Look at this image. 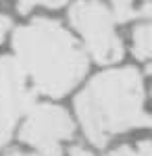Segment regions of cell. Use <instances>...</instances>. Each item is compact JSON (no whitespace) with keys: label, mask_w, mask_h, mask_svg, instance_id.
<instances>
[{"label":"cell","mask_w":152,"mask_h":156,"mask_svg":"<svg viewBox=\"0 0 152 156\" xmlns=\"http://www.w3.org/2000/svg\"><path fill=\"white\" fill-rule=\"evenodd\" d=\"M113 2V19L119 23H127L131 19L150 17V0H110Z\"/></svg>","instance_id":"cell-6"},{"label":"cell","mask_w":152,"mask_h":156,"mask_svg":"<svg viewBox=\"0 0 152 156\" xmlns=\"http://www.w3.org/2000/svg\"><path fill=\"white\" fill-rule=\"evenodd\" d=\"M13 48L34 90L50 98L67 96L88 73V56L79 42L52 19H34L15 29Z\"/></svg>","instance_id":"cell-1"},{"label":"cell","mask_w":152,"mask_h":156,"mask_svg":"<svg viewBox=\"0 0 152 156\" xmlns=\"http://www.w3.org/2000/svg\"><path fill=\"white\" fill-rule=\"evenodd\" d=\"M106 156H152V146L150 140H142L138 146H119Z\"/></svg>","instance_id":"cell-8"},{"label":"cell","mask_w":152,"mask_h":156,"mask_svg":"<svg viewBox=\"0 0 152 156\" xmlns=\"http://www.w3.org/2000/svg\"><path fill=\"white\" fill-rule=\"evenodd\" d=\"M65 2L67 0H19V12L27 15L35 4H42V6H48V9H59Z\"/></svg>","instance_id":"cell-9"},{"label":"cell","mask_w":152,"mask_h":156,"mask_svg":"<svg viewBox=\"0 0 152 156\" xmlns=\"http://www.w3.org/2000/svg\"><path fill=\"white\" fill-rule=\"evenodd\" d=\"M73 133L75 123L65 108L54 104H34L19 131V140L35 148L40 156H63L60 142L71 140Z\"/></svg>","instance_id":"cell-4"},{"label":"cell","mask_w":152,"mask_h":156,"mask_svg":"<svg viewBox=\"0 0 152 156\" xmlns=\"http://www.w3.org/2000/svg\"><path fill=\"white\" fill-rule=\"evenodd\" d=\"M6 156H40V154H31V152H21V150H11Z\"/></svg>","instance_id":"cell-12"},{"label":"cell","mask_w":152,"mask_h":156,"mask_svg":"<svg viewBox=\"0 0 152 156\" xmlns=\"http://www.w3.org/2000/svg\"><path fill=\"white\" fill-rule=\"evenodd\" d=\"M69 156H94L90 150H85V148H81V146H73L69 150Z\"/></svg>","instance_id":"cell-11"},{"label":"cell","mask_w":152,"mask_h":156,"mask_svg":"<svg viewBox=\"0 0 152 156\" xmlns=\"http://www.w3.org/2000/svg\"><path fill=\"white\" fill-rule=\"evenodd\" d=\"M152 27L150 23H142L133 29V54L138 60H148L152 50Z\"/></svg>","instance_id":"cell-7"},{"label":"cell","mask_w":152,"mask_h":156,"mask_svg":"<svg viewBox=\"0 0 152 156\" xmlns=\"http://www.w3.org/2000/svg\"><path fill=\"white\" fill-rule=\"evenodd\" d=\"M35 104L23 69L13 56L0 58V148L9 144L17 121Z\"/></svg>","instance_id":"cell-5"},{"label":"cell","mask_w":152,"mask_h":156,"mask_svg":"<svg viewBox=\"0 0 152 156\" xmlns=\"http://www.w3.org/2000/svg\"><path fill=\"white\" fill-rule=\"evenodd\" d=\"M144 81L138 69L123 67L96 75L75 98V112L88 140L104 148L108 140L129 129L150 127L144 110Z\"/></svg>","instance_id":"cell-2"},{"label":"cell","mask_w":152,"mask_h":156,"mask_svg":"<svg viewBox=\"0 0 152 156\" xmlns=\"http://www.w3.org/2000/svg\"><path fill=\"white\" fill-rule=\"evenodd\" d=\"M9 29H11V19L4 17V15H0V42H2L4 36L9 34Z\"/></svg>","instance_id":"cell-10"},{"label":"cell","mask_w":152,"mask_h":156,"mask_svg":"<svg viewBox=\"0 0 152 156\" xmlns=\"http://www.w3.org/2000/svg\"><path fill=\"white\" fill-rule=\"evenodd\" d=\"M69 21L98 65H113L123 58L125 50L115 31V19L100 0H77L71 4Z\"/></svg>","instance_id":"cell-3"}]
</instances>
